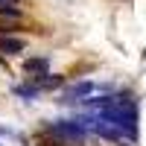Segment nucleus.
Instances as JSON below:
<instances>
[{"instance_id":"20e7f679","label":"nucleus","mask_w":146,"mask_h":146,"mask_svg":"<svg viewBox=\"0 0 146 146\" xmlns=\"http://www.w3.org/2000/svg\"><path fill=\"white\" fill-rule=\"evenodd\" d=\"M23 70L32 73V76H41V73H50V56H32L23 62Z\"/></svg>"},{"instance_id":"f03ea898","label":"nucleus","mask_w":146,"mask_h":146,"mask_svg":"<svg viewBox=\"0 0 146 146\" xmlns=\"http://www.w3.org/2000/svg\"><path fill=\"white\" fill-rule=\"evenodd\" d=\"M94 88H96L94 82H76V85H70V88L62 94V102H82L85 96L94 94Z\"/></svg>"},{"instance_id":"423d86ee","label":"nucleus","mask_w":146,"mask_h":146,"mask_svg":"<svg viewBox=\"0 0 146 146\" xmlns=\"http://www.w3.org/2000/svg\"><path fill=\"white\" fill-rule=\"evenodd\" d=\"M21 29V21H12V18H0V35H15Z\"/></svg>"},{"instance_id":"7ed1b4c3","label":"nucleus","mask_w":146,"mask_h":146,"mask_svg":"<svg viewBox=\"0 0 146 146\" xmlns=\"http://www.w3.org/2000/svg\"><path fill=\"white\" fill-rule=\"evenodd\" d=\"M27 50V38L21 35H0V53L3 56H21Z\"/></svg>"},{"instance_id":"39448f33","label":"nucleus","mask_w":146,"mask_h":146,"mask_svg":"<svg viewBox=\"0 0 146 146\" xmlns=\"http://www.w3.org/2000/svg\"><path fill=\"white\" fill-rule=\"evenodd\" d=\"M12 94H15V96H21V100H35V96H38L41 91H35L32 85L27 82V85H15V88H12Z\"/></svg>"},{"instance_id":"f257e3e1","label":"nucleus","mask_w":146,"mask_h":146,"mask_svg":"<svg viewBox=\"0 0 146 146\" xmlns=\"http://www.w3.org/2000/svg\"><path fill=\"white\" fill-rule=\"evenodd\" d=\"M29 85L35 91H56L64 85V76H58V73H41V76H29Z\"/></svg>"},{"instance_id":"6e6552de","label":"nucleus","mask_w":146,"mask_h":146,"mask_svg":"<svg viewBox=\"0 0 146 146\" xmlns=\"http://www.w3.org/2000/svg\"><path fill=\"white\" fill-rule=\"evenodd\" d=\"M6 6H18V0H0V9H6Z\"/></svg>"},{"instance_id":"0eeeda50","label":"nucleus","mask_w":146,"mask_h":146,"mask_svg":"<svg viewBox=\"0 0 146 146\" xmlns=\"http://www.w3.org/2000/svg\"><path fill=\"white\" fill-rule=\"evenodd\" d=\"M0 18H12V21H23V12L18 6H6V9H0Z\"/></svg>"}]
</instances>
